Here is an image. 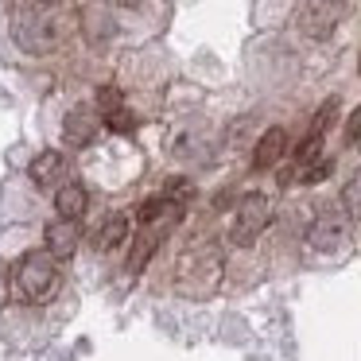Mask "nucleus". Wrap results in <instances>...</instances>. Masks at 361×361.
Wrapping results in <instances>:
<instances>
[{
    "label": "nucleus",
    "instance_id": "1",
    "mask_svg": "<svg viewBox=\"0 0 361 361\" xmlns=\"http://www.w3.org/2000/svg\"><path fill=\"white\" fill-rule=\"evenodd\" d=\"M59 35H63V27L47 4H16L12 8V39L20 43V51L47 55V51H55Z\"/></svg>",
    "mask_w": 361,
    "mask_h": 361
},
{
    "label": "nucleus",
    "instance_id": "2",
    "mask_svg": "<svg viewBox=\"0 0 361 361\" xmlns=\"http://www.w3.org/2000/svg\"><path fill=\"white\" fill-rule=\"evenodd\" d=\"M55 280H59V268H55V257L47 249L24 252L16 272H12V288H16V295L24 303H43L51 295V288H55Z\"/></svg>",
    "mask_w": 361,
    "mask_h": 361
},
{
    "label": "nucleus",
    "instance_id": "3",
    "mask_svg": "<svg viewBox=\"0 0 361 361\" xmlns=\"http://www.w3.org/2000/svg\"><path fill=\"white\" fill-rule=\"evenodd\" d=\"M221 280V252L214 245H195L179 257V288L190 295H210Z\"/></svg>",
    "mask_w": 361,
    "mask_h": 361
},
{
    "label": "nucleus",
    "instance_id": "4",
    "mask_svg": "<svg viewBox=\"0 0 361 361\" xmlns=\"http://www.w3.org/2000/svg\"><path fill=\"white\" fill-rule=\"evenodd\" d=\"M268 221H272V206H268V198L264 195H245L241 206H237V214H233V229H229V237H233V245H252L268 229Z\"/></svg>",
    "mask_w": 361,
    "mask_h": 361
},
{
    "label": "nucleus",
    "instance_id": "5",
    "mask_svg": "<svg viewBox=\"0 0 361 361\" xmlns=\"http://www.w3.org/2000/svg\"><path fill=\"white\" fill-rule=\"evenodd\" d=\"M136 218H140V226L148 233L164 237L167 229H175L183 221V202H175V198H148V202H140Z\"/></svg>",
    "mask_w": 361,
    "mask_h": 361
},
{
    "label": "nucleus",
    "instance_id": "6",
    "mask_svg": "<svg viewBox=\"0 0 361 361\" xmlns=\"http://www.w3.org/2000/svg\"><path fill=\"white\" fill-rule=\"evenodd\" d=\"M342 241H345V214H338V210L319 214V218L311 221V229H307V245L319 249V252L338 249Z\"/></svg>",
    "mask_w": 361,
    "mask_h": 361
},
{
    "label": "nucleus",
    "instance_id": "7",
    "mask_svg": "<svg viewBox=\"0 0 361 361\" xmlns=\"http://www.w3.org/2000/svg\"><path fill=\"white\" fill-rule=\"evenodd\" d=\"M97 128H102V121H97V113L90 109V105H74L63 121V136L74 148H90V144L97 140Z\"/></svg>",
    "mask_w": 361,
    "mask_h": 361
},
{
    "label": "nucleus",
    "instance_id": "8",
    "mask_svg": "<svg viewBox=\"0 0 361 361\" xmlns=\"http://www.w3.org/2000/svg\"><path fill=\"white\" fill-rule=\"evenodd\" d=\"M338 16H342V4H303L299 8V27L311 39H326L338 27Z\"/></svg>",
    "mask_w": 361,
    "mask_h": 361
},
{
    "label": "nucleus",
    "instance_id": "9",
    "mask_svg": "<svg viewBox=\"0 0 361 361\" xmlns=\"http://www.w3.org/2000/svg\"><path fill=\"white\" fill-rule=\"evenodd\" d=\"M283 152H288V133H283V128H268L257 140V148H252V167H257V171H272L283 159Z\"/></svg>",
    "mask_w": 361,
    "mask_h": 361
},
{
    "label": "nucleus",
    "instance_id": "10",
    "mask_svg": "<svg viewBox=\"0 0 361 361\" xmlns=\"http://www.w3.org/2000/svg\"><path fill=\"white\" fill-rule=\"evenodd\" d=\"M55 206H59V221H74V226H78V218L86 214V206H90L86 187H82V183H66V187H59Z\"/></svg>",
    "mask_w": 361,
    "mask_h": 361
},
{
    "label": "nucleus",
    "instance_id": "11",
    "mask_svg": "<svg viewBox=\"0 0 361 361\" xmlns=\"http://www.w3.org/2000/svg\"><path fill=\"white\" fill-rule=\"evenodd\" d=\"M78 249V226L74 221H51L47 226V252L51 257H71Z\"/></svg>",
    "mask_w": 361,
    "mask_h": 361
},
{
    "label": "nucleus",
    "instance_id": "12",
    "mask_svg": "<svg viewBox=\"0 0 361 361\" xmlns=\"http://www.w3.org/2000/svg\"><path fill=\"white\" fill-rule=\"evenodd\" d=\"M63 171H66V159L59 156V152H43V156L32 159V179H35V187H59Z\"/></svg>",
    "mask_w": 361,
    "mask_h": 361
},
{
    "label": "nucleus",
    "instance_id": "13",
    "mask_svg": "<svg viewBox=\"0 0 361 361\" xmlns=\"http://www.w3.org/2000/svg\"><path fill=\"white\" fill-rule=\"evenodd\" d=\"M125 237H128V218H125V214H109V218L97 226V233H94V249L97 252H109V249H117Z\"/></svg>",
    "mask_w": 361,
    "mask_h": 361
},
{
    "label": "nucleus",
    "instance_id": "14",
    "mask_svg": "<svg viewBox=\"0 0 361 361\" xmlns=\"http://www.w3.org/2000/svg\"><path fill=\"white\" fill-rule=\"evenodd\" d=\"M156 249H159V237L144 229V233L133 241V252H128V272H144V264L152 260V252H156Z\"/></svg>",
    "mask_w": 361,
    "mask_h": 361
},
{
    "label": "nucleus",
    "instance_id": "15",
    "mask_svg": "<svg viewBox=\"0 0 361 361\" xmlns=\"http://www.w3.org/2000/svg\"><path fill=\"white\" fill-rule=\"evenodd\" d=\"M334 113H338V102H334V97H330V102H322V109L314 113V121H311V133H307L303 140H307V144H322V136H326Z\"/></svg>",
    "mask_w": 361,
    "mask_h": 361
},
{
    "label": "nucleus",
    "instance_id": "16",
    "mask_svg": "<svg viewBox=\"0 0 361 361\" xmlns=\"http://www.w3.org/2000/svg\"><path fill=\"white\" fill-rule=\"evenodd\" d=\"M342 202H345V214L361 221V171L353 175L350 183H345V190H342Z\"/></svg>",
    "mask_w": 361,
    "mask_h": 361
},
{
    "label": "nucleus",
    "instance_id": "17",
    "mask_svg": "<svg viewBox=\"0 0 361 361\" xmlns=\"http://www.w3.org/2000/svg\"><path fill=\"white\" fill-rule=\"evenodd\" d=\"M97 105L105 109V117H113V113L121 109V94L113 86H102V90H97Z\"/></svg>",
    "mask_w": 361,
    "mask_h": 361
},
{
    "label": "nucleus",
    "instance_id": "18",
    "mask_svg": "<svg viewBox=\"0 0 361 361\" xmlns=\"http://www.w3.org/2000/svg\"><path fill=\"white\" fill-rule=\"evenodd\" d=\"M361 140V105L353 109V117L345 121V144H357Z\"/></svg>",
    "mask_w": 361,
    "mask_h": 361
},
{
    "label": "nucleus",
    "instance_id": "19",
    "mask_svg": "<svg viewBox=\"0 0 361 361\" xmlns=\"http://www.w3.org/2000/svg\"><path fill=\"white\" fill-rule=\"evenodd\" d=\"M330 175V159H322V164H311L303 171V183H319V179H326Z\"/></svg>",
    "mask_w": 361,
    "mask_h": 361
},
{
    "label": "nucleus",
    "instance_id": "20",
    "mask_svg": "<svg viewBox=\"0 0 361 361\" xmlns=\"http://www.w3.org/2000/svg\"><path fill=\"white\" fill-rule=\"evenodd\" d=\"M109 128H117V133H133V117H128L125 109H117V113L109 117Z\"/></svg>",
    "mask_w": 361,
    "mask_h": 361
},
{
    "label": "nucleus",
    "instance_id": "21",
    "mask_svg": "<svg viewBox=\"0 0 361 361\" xmlns=\"http://www.w3.org/2000/svg\"><path fill=\"white\" fill-rule=\"evenodd\" d=\"M0 303H4V276H0Z\"/></svg>",
    "mask_w": 361,
    "mask_h": 361
}]
</instances>
